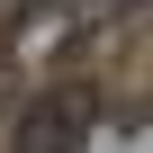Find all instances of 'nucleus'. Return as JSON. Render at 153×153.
Returning <instances> with one entry per match:
<instances>
[{
	"label": "nucleus",
	"instance_id": "nucleus-2",
	"mask_svg": "<svg viewBox=\"0 0 153 153\" xmlns=\"http://www.w3.org/2000/svg\"><path fill=\"white\" fill-rule=\"evenodd\" d=\"M117 9H144V0H45L36 27H99V18H117Z\"/></svg>",
	"mask_w": 153,
	"mask_h": 153
},
{
	"label": "nucleus",
	"instance_id": "nucleus-1",
	"mask_svg": "<svg viewBox=\"0 0 153 153\" xmlns=\"http://www.w3.org/2000/svg\"><path fill=\"white\" fill-rule=\"evenodd\" d=\"M81 117H90V99H36L18 117V153H63L72 135H81Z\"/></svg>",
	"mask_w": 153,
	"mask_h": 153
}]
</instances>
